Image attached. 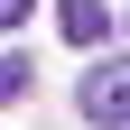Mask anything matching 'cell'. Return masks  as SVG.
<instances>
[{
    "instance_id": "1",
    "label": "cell",
    "mask_w": 130,
    "mask_h": 130,
    "mask_svg": "<svg viewBox=\"0 0 130 130\" xmlns=\"http://www.w3.org/2000/svg\"><path fill=\"white\" fill-rule=\"evenodd\" d=\"M74 102H84V121H102V130H130V56H102V65H84Z\"/></svg>"
},
{
    "instance_id": "2",
    "label": "cell",
    "mask_w": 130,
    "mask_h": 130,
    "mask_svg": "<svg viewBox=\"0 0 130 130\" xmlns=\"http://www.w3.org/2000/svg\"><path fill=\"white\" fill-rule=\"evenodd\" d=\"M56 28H65V46H102L111 37V0H56Z\"/></svg>"
},
{
    "instance_id": "3",
    "label": "cell",
    "mask_w": 130,
    "mask_h": 130,
    "mask_svg": "<svg viewBox=\"0 0 130 130\" xmlns=\"http://www.w3.org/2000/svg\"><path fill=\"white\" fill-rule=\"evenodd\" d=\"M28 84H37V74H28V56L9 46V56H0V111H9V102H28Z\"/></svg>"
},
{
    "instance_id": "4",
    "label": "cell",
    "mask_w": 130,
    "mask_h": 130,
    "mask_svg": "<svg viewBox=\"0 0 130 130\" xmlns=\"http://www.w3.org/2000/svg\"><path fill=\"white\" fill-rule=\"evenodd\" d=\"M19 19H28V0H0V28H19Z\"/></svg>"
},
{
    "instance_id": "5",
    "label": "cell",
    "mask_w": 130,
    "mask_h": 130,
    "mask_svg": "<svg viewBox=\"0 0 130 130\" xmlns=\"http://www.w3.org/2000/svg\"><path fill=\"white\" fill-rule=\"evenodd\" d=\"M121 28H130V19H121Z\"/></svg>"
}]
</instances>
